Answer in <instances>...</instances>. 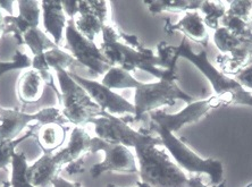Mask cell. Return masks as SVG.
Masks as SVG:
<instances>
[{"mask_svg": "<svg viewBox=\"0 0 252 187\" xmlns=\"http://www.w3.org/2000/svg\"><path fill=\"white\" fill-rule=\"evenodd\" d=\"M64 170L69 175H77V174H83L85 170V163H84V158L81 157L79 159L73 161V162L68 163L67 166L64 168Z\"/></svg>", "mask_w": 252, "mask_h": 187, "instance_id": "d6a6232c", "label": "cell"}, {"mask_svg": "<svg viewBox=\"0 0 252 187\" xmlns=\"http://www.w3.org/2000/svg\"><path fill=\"white\" fill-rule=\"evenodd\" d=\"M66 162L61 151L43 153L34 163L29 164L27 177L35 187H53L55 179L59 177Z\"/></svg>", "mask_w": 252, "mask_h": 187, "instance_id": "9a60e30c", "label": "cell"}, {"mask_svg": "<svg viewBox=\"0 0 252 187\" xmlns=\"http://www.w3.org/2000/svg\"><path fill=\"white\" fill-rule=\"evenodd\" d=\"M103 152L105 158L100 163H95L90 169L94 178H98L105 172H122V174H139L138 164L135 163V157L131 150L121 144L100 140L97 136L91 138L89 153Z\"/></svg>", "mask_w": 252, "mask_h": 187, "instance_id": "30bf717a", "label": "cell"}, {"mask_svg": "<svg viewBox=\"0 0 252 187\" xmlns=\"http://www.w3.org/2000/svg\"><path fill=\"white\" fill-rule=\"evenodd\" d=\"M63 8L64 12L67 14L69 18H74L77 15V8H79V1H63Z\"/></svg>", "mask_w": 252, "mask_h": 187, "instance_id": "836d02e7", "label": "cell"}, {"mask_svg": "<svg viewBox=\"0 0 252 187\" xmlns=\"http://www.w3.org/2000/svg\"><path fill=\"white\" fill-rule=\"evenodd\" d=\"M101 34L102 43L100 50L112 67H121L129 73L140 69L154 75L158 80L177 78L175 69L162 68L160 59L154 54L151 49L146 47L135 49L122 42L120 30L112 24H105Z\"/></svg>", "mask_w": 252, "mask_h": 187, "instance_id": "6da1fadb", "label": "cell"}, {"mask_svg": "<svg viewBox=\"0 0 252 187\" xmlns=\"http://www.w3.org/2000/svg\"><path fill=\"white\" fill-rule=\"evenodd\" d=\"M148 9L151 14H160L162 12L183 13L198 10L201 5L199 0H158V1H146Z\"/></svg>", "mask_w": 252, "mask_h": 187, "instance_id": "603a6c76", "label": "cell"}, {"mask_svg": "<svg viewBox=\"0 0 252 187\" xmlns=\"http://www.w3.org/2000/svg\"><path fill=\"white\" fill-rule=\"evenodd\" d=\"M94 126L97 137L112 144H121L126 148H138L141 145H162L159 136H154L149 130L135 131L123 118L103 111L101 117L94 118L90 122Z\"/></svg>", "mask_w": 252, "mask_h": 187, "instance_id": "8992f818", "label": "cell"}, {"mask_svg": "<svg viewBox=\"0 0 252 187\" xmlns=\"http://www.w3.org/2000/svg\"><path fill=\"white\" fill-rule=\"evenodd\" d=\"M17 15L5 16V35H13L18 45H23V35L32 28L39 27L41 2L21 0L17 1Z\"/></svg>", "mask_w": 252, "mask_h": 187, "instance_id": "5bb4252c", "label": "cell"}, {"mask_svg": "<svg viewBox=\"0 0 252 187\" xmlns=\"http://www.w3.org/2000/svg\"><path fill=\"white\" fill-rule=\"evenodd\" d=\"M227 14L249 22L252 14V1L249 0H234L229 2Z\"/></svg>", "mask_w": 252, "mask_h": 187, "instance_id": "4dcf8cb0", "label": "cell"}, {"mask_svg": "<svg viewBox=\"0 0 252 187\" xmlns=\"http://www.w3.org/2000/svg\"><path fill=\"white\" fill-rule=\"evenodd\" d=\"M141 182L150 187H189V177L165 150L148 144L135 148Z\"/></svg>", "mask_w": 252, "mask_h": 187, "instance_id": "7a4b0ae2", "label": "cell"}, {"mask_svg": "<svg viewBox=\"0 0 252 187\" xmlns=\"http://www.w3.org/2000/svg\"><path fill=\"white\" fill-rule=\"evenodd\" d=\"M175 47L168 45L167 42L161 41L157 45L158 58L160 59L164 69H175L177 58L175 57Z\"/></svg>", "mask_w": 252, "mask_h": 187, "instance_id": "f546056e", "label": "cell"}, {"mask_svg": "<svg viewBox=\"0 0 252 187\" xmlns=\"http://www.w3.org/2000/svg\"><path fill=\"white\" fill-rule=\"evenodd\" d=\"M189 187H209L202 182L201 176H193L189 177Z\"/></svg>", "mask_w": 252, "mask_h": 187, "instance_id": "d590c367", "label": "cell"}, {"mask_svg": "<svg viewBox=\"0 0 252 187\" xmlns=\"http://www.w3.org/2000/svg\"><path fill=\"white\" fill-rule=\"evenodd\" d=\"M53 187H82V186H81L80 183L68 182V181H66V179H64L63 177H61V176H59V177L55 179Z\"/></svg>", "mask_w": 252, "mask_h": 187, "instance_id": "e575fe53", "label": "cell"}, {"mask_svg": "<svg viewBox=\"0 0 252 187\" xmlns=\"http://www.w3.org/2000/svg\"><path fill=\"white\" fill-rule=\"evenodd\" d=\"M136 187H150L148 184H146V183L143 182H138V184H136Z\"/></svg>", "mask_w": 252, "mask_h": 187, "instance_id": "74e56055", "label": "cell"}, {"mask_svg": "<svg viewBox=\"0 0 252 187\" xmlns=\"http://www.w3.org/2000/svg\"><path fill=\"white\" fill-rule=\"evenodd\" d=\"M165 31L167 33H173L181 31L184 33L187 38L194 40L195 42L201 43L203 47L208 43V33L207 27L203 22V17L198 10L187 12L185 15L177 22L176 24H170L169 21L166 22Z\"/></svg>", "mask_w": 252, "mask_h": 187, "instance_id": "ac0fdd59", "label": "cell"}, {"mask_svg": "<svg viewBox=\"0 0 252 187\" xmlns=\"http://www.w3.org/2000/svg\"><path fill=\"white\" fill-rule=\"evenodd\" d=\"M68 128L61 124L42 125L36 133V141L43 153H54L65 141Z\"/></svg>", "mask_w": 252, "mask_h": 187, "instance_id": "44dd1931", "label": "cell"}, {"mask_svg": "<svg viewBox=\"0 0 252 187\" xmlns=\"http://www.w3.org/2000/svg\"><path fill=\"white\" fill-rule=\"evenodd\" d=\"M91 138L92 137L88 134V132L84 128L80 126H75L73 128L68 144L64 149L59 150L63 158H64L66 166L73 162V161L77 160L79 158L83 157L84 153L89 152Z\"/></svg>", "mask_w": 252, "mask_h": 187, "instance_id": "ffe728a7", "label": "cell"}, {"mask_svg": "<svg viewBox=\"0 0 252 187\" xmlns=\"http://www.w3.org/2000/svg\"><path fill=\"white\" fill-rule=\"evenodd\" d=\"M59 84V100L61 111L68 124L83 126L90 124L94 118L102 116V110L99 108L82 86L70 76L69 72L61 67L54 68Z\"/></svg>", "mask_w": 252, "mask_h": 187, "instance_id": "277c9868", "label": "cell"}, {"mask_svg": "<svg viewBox=\"0 0 252 187\" xmlns=\"http://www.w3.org/2000/svg\"><path fill=\"white\" fill-rule=\"evenodd\" d=\"M0 187H9V183H7V184H5L3 186H0Z\"/></svg>", "mask_w": 252, "mask_h": 187, "instance_id": "ab89813d", "label": "cell"}, {"mask_svg": "<svg viewBox=\"0 0 252 187\" xmlns=\"http://www.w3.org/2000/svg\"><path fill=\"white\" fill-rule=\"evenodd\" d=\"M72 78L80 84L83 89L87 91V93L90 95V98L102 111H106L110 115H131L132 117L135 113V108L132 102L126 100L115 91L106 87L101 82L97 80H88L82 76L70 73Z\"/></svg>", "mask_w": 252, "mask_h": 187, "instance_id": "7c38bea8", "label": "cell"}, {"mask_svg": "<svg viewBox=\"0 0 252 187\" xmlns=\"http://www.w3.org/2000/svg\"><path fill=\"white\" fill-rule=\"evenodd\" d=\"M108 5L107 1H79L75 27L85 38L94 41V38L101 33L102 27L108 23Z\"/></svg>", "mask_w": 252, "mask_h": 187, "instance_id": "4fadbf2b", "label": "cell"}, {"mask_svg": "<svg viewBox=\"0 0 252 187\" xmlns=\"http://www.w3.org/2000/svg\"><path fill=\"white\" fill-rule=\"evenodd\" d=\"M29 163L23 152H15L12 160V178L9 187H35L27 177Z\"/></svg>", "mask_w": 252, "mask_h": 187, "instance_id": "484cf974", "label": "cell"}, {"mask_svg": "<svg viewBox=\"0 0 252 187\" xmlns=\"http://www.w3.org/2000/svg\"><path fill=\"white\" fill-rule=\"evenodd\" d=\"M199 9L203 15L206 27L214 31L220 27L221 18L227 13V9L221 1H201Z\"/></svg>", "mask_w": 252, "mask_h": 187, "instance_id": "d4e9b609", "label": "cell"}, {"mask_svg": "<svg viewBox=\"0 0 252 187\" xmlns=\"http://www.w3.org/2000/svg\"><path fill=\"white\" fill-rule=\"evenodd\" d=\"M42 23L44 31L51 40L59 47L65 30L67 27V18L61 1H41Z\"/></svg>", "mask_w": 252, "mask_h": 187, "instance_id": "e0dca14e", "label": "cell"}, {"mask_svg": "<svg viewBox=\"0 0 252 187\" xmlns=\"http://www.w3.org/2000/svg\"><path fill=\"white\" fill-rule=\"evenodd\" d=\"M32 123L38 125L68 124L61 109L55 107L43 108L36 112H25L18 109L0 107V140H15L20 137L27 127H32Z\"/></svg>", "mask_w": 252, "mask_h": 187, "instance_id": "52a82bcc", "label": "cell"}, {"mask_svg": "<svg viewBox=\"0 0 252 187\" xmlns=\"http://www.w3.org/2000/svg\"><path fill=\"white\" fill-rule=\"evenodd\" d=\"M234 74L235 80H238L241 85L243 87H247V89L252 90V60L246 67L239 69Z\"/></svg>", "mask_w": 252, "mask_h": 187, "instance_id": "1f68e13d", "label": "cell"}, {"mask_svg": "<svg viewBox=\"0 0 252 187\" xmlns=\"http://www.w3.org/2000/svg\"><path fill=\"white\" fill-rule=\"evenodd\" d=\"M35 132V125H33L32 127L29 128L23 136H20L15 140H0V170L3 169L6 170V168L8 164H12L13 156L16 152L15 150L21 144L22 142L29 140L30 137L34 135Z\"/></svg>", "mask_w": 252, "mask_h": 187, "instance_id": "4316f807", "label": "cell"}, {"mask_svg": "<svg viewBox=\"0 0 252 187\" xmlns=\"http://www.w3.org/2000/svg\"><path fill=\"white\" fill-rule=\"evenodd\" d=\"M246 187H252V182L250 183V184H248Z\"/></svg>", "mask_w": 252, "mask_h": 187, "instance_id": "60d3db41", "label": "cell"}, {"mask_svg": "<svg viewBox=\"0 0 252 187\" xmlns=\"http://www.w3.org/2000/svg\"><path fill=\"white\" fill-rule=\"evenodd\" d=\"M177 78L158 80V82L142 83L134 91L135 113L132 117V123L143 118L146 113L156 111L165 106H174L177 100H182L187 105L195 101L192 95L185 93L176 83Z\"/></svg>", "mask_w": 252, "mask_h": 187, "instance_id": "5b68a950", "label": "cell"}, {"mask_svg": "<svg viewBox=\"0 0 252 187\" xmlns=\"http://www.w3.org/2000/svg\"><path fill=\"white\" fill-rule=\"evenodd\" d=\"M46 83L41 74L30 68L21 75L17 82V97L23 105H34L41 100Z\"/></svg>", "mask_w": 252, "mask_h": 187, "instance_id": "d6986e66", "label": "cell"}, {"mask_svg": "<svg viewBox=\"0 0 252 187\" xmlns=\"http://www.w3.org/2000/svg\"><path fill=\"white\" fill-rule=\"evenodd\" d=\"M106 187H125V186H116V185H114V184H108Z\"/></svg>", "mask_w": 252, "mask_h": 187, "instance_id": "f35d334b", "label": "cell"}, {"mask_svg": "<svg viewBox=\"0 0 252 187\" xmlns=\"http://www.w3.org/2000/svg\"><path fill=\"white\" fill-rule=\"evenodd\" d=\"M23 45H27L31 51L33 57L39 56L48 50L59 48L53 40H51L46 32L40 27L32 28L23 35Z\"/></svg>", "mask_w": 252, "mask_h": 187, "instance_id": "cb8c5ba5", "label": "cell"}, {"mask_svg": "<svg viewBox=\"0 0 252 187\" xmlns=\"http://www.w3.org/2000/svg\"><path fill=\"white\" fill-rule=\"evenodd\" d=\"M30 68H32V58L29 54L16 50L12 60L0 61V76L10 71H17V69H27L28 71Z\"/></svg>", "mask_w": 252, "mask_h": 187, "instance_id": "f1b7e54d", "label": "cell"}, {"mask_svg": "<svg viewBox=\"0 0 252 187\" xmlns=\"http://www.w3.org/2000/svg\"><path fill=\"white\" fill-rule=\"evenodd\" d=\"M5 16H2L1 7H0V39H1L2 36H5Z\"/></svg>", "mask_w": 252, "mask_h": 187, "instance_id": "8d00e7d4", "label": "cell"}, {"mask_svg": "<svg viewBox=\"0 0 252 187\" xmlns=\"http://www.w3.org/2000/svg\"><path fill=\"white\" fill-rule=\"evenodd\" d=\"M220 27L227 28L228 31H231L233 34L240 39L252 41L251 20L249 22H246L239 17L229 15V14L226 13V15L220 21Z\"/></svg>", "mask_w": 252, "mask_h": 187, "instance_id": "83f0119b", "label": "cell"}, {"mask_svg": "<svg viewBox=\"0 0 252 187\" xmlns=\"http://www.w3.org/2000/svg\"><path fill=\"white\" fill-rule=\"evenodd\" d=\"M101 83L110 90H135L141 82L136 80L132 73L121 67H110L108 72L103 75Z\"/></svg>", "mask_w": 252, "mask_h": 187, "instance_id": "7402d4cb", "label": "cell"}, {"mask_svg": "<svg viewBox=\"0 0 252 187\" xmlns=\"http://www.w3.org/2000/svg\"><path fill=\"white\" fill-rule=\"evenodd\" d=\"M65 39L66 48L70 51L74 59L79 62L81 67H85L94 75H105L112 67L94 41L87 39L79 32L74 18H68Z\"/></svg>", "mask_w": 252, "mask_h": 187, "instance_id": "9c48e42d", "label": "cell"}, {"mask_svg": "<svg viewBox=\"0 0 252 187\" xmlns=\"http://www.w3.org/2000/svg\"><path fill=\"white\" fill-rule=\"evenodd\" d=\"M174 50H175V57L177 59L184 58V59L190 61L191 64H193L202 73V75L208 80L211 87H213L215 95L236 93L244 89L235 79L229 78V76L226 75V73L220 71L217 67H215L214 64H211L206 50H201L198 53H194L185 35L183 36L180 46L175 47Z\"/></svg>", "mask_w": 252, "mask_h": 187, "instance_id": "ba28073f", "label": "cell"}, {"mask_svg": "<svg viewBox=\"0 0 252 187\" xmlns=\"http://www.w3.org/2000/svg\"><path fill=\"white\" fill-rule=\"evenodd\" d=\"M148 130L155 132L161 138L162 146L181 169L199 176L201 174L208 175L213 187H224V166L220 160L215 158L203 159L199 157L185 144L182 138L176 137L174 133H170L155 123H150Z\"/></svg>", "mask_w": 252, "mask_h": 187, "instance_id": "3957f363", "label": "cell"}, {"mask_svg": "<svg viewBox=\"0 0 252 187\" xmlns=\"http://www.w3.org/2000/svg\"><path fill=\"white\" fill-rule=\"evenodd\" d=\"M223 107L217 95H213L205 100H195L188 105L183 110L176 113H167L161 110H156L150 112L151 123L165 128L170 133L180 131L185 125L198 122L211 111L213 109Z\"/></svg>", "mask_w": 252, "mask_h": 187, "instance_id": "8fae6325", "label": "cell"}, {"mask_svg": "<svg viewBox=\"0 0 252 187\" xmlns=\"http://www.w3.org/2000/svg\"><path fill=\"white\" fill-rule=\"evenodd\" d=\"M56 67H61L65 71L70 72L73 68L81 67L72 54L63 51L61 48H55V49L48 50L39 56L32 58V68L38 71L41 74L42 79L46 83V85L55 89L53 83V76H51L50 71Z\"/></svg>", "mask_w": 252, "mask_h": 187, "instance_id": "2e32d148", "label": "cell"}]
</instances>
